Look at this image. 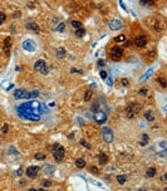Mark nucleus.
I'll use <instances>...</instances> for the list:
<instances>
[{"label": "nucleus", "instance_id": "obj_1", "mask_svg": "<svg viewBox=\"0 0 167 191\" xmlns=\"http://www.w3.org/2000/svg\"><path fill=\"white\" fill-rule=\"evenodd\" d=\"M18 113H32V115H47L48 113V107L44 103H40L35 99L28 101L25 103H23L22 106H19L16 108Z\"/></svg>", "mask_w": 167, "mask_h": 191}, {"label": "nucleus", "instance_id": "obj_2", "mask_svg": "<svg viewBox=\"0 0 167 191\" xmlns=\"http://www.w3.org/2000/svg\"><path fill=\"white\" fill-rule=\"evenodd\" d=\"M92 115H93V119L98 123V124H103L106 121H107V112H106V107L99 103V102H96L94 106L92 107Z\"/></svg>", "mask_w": 167, "mask_h": 191}, {"label": "nucleus", "instance_id": "obj_3", "mask_svg": "<svg viewBox=\"0 0 167 191\" xmlns=\"http://www.w3.org/2000/svg\"><path fill=\"white\" fill-rule=\"evenodd\" d=\"M39 96L38 91H25V89H15L14 91V97L16 99H28V98H35Z\"/></svg>", "mask_w": 167, "mask_h": 191}, {"label": "nucleus", "instance_id": "obj_4", "mask_svg": "<svg viewBox=\"0 0 167 191\" xmlns=\"http://www.w3.org/2000/svg\"><path fill=\"white\" fill-rule=\"evenodd\" d=\"M64 148L59 145V143H55L53 146V157L57 162H60L63 158H64Z\"/></svg>", "mask_w": 167, "mask_h": 191}, {"label": "nucleus", "instance_id": "obj_5", "mask_svg": "<svg viewBox=\"0 0 167 191\" xmlns=\"http://www.w3.org/2000/svg\"><path fill=\"white\" fill-rule=\"evenodd\" d=\"M102 137H103V141L106 143H111L113 141V138H114L113 131L109 127H103V130H102Z\"/></svg>", "mask_w": 167, "mask_h": 191}, {"label": "nucleus", "instance_id": "obj_6", "mask_svg": "<svg viewBox=\"0 0 167 191\" xmlns=\"http://www.w3.org/2000/svg\"><path fill=\"white\" fill-rule=\"evenodd\" d=\"M34 69L38 71V72H40L41 74H48V67H47V64H45V62L43 59H39V60L35 62Z\"/></svg>", "mask_w": 167, "mask_h": 191}, {"label": "nucleus", "instance_id": "obj_7", "mask_svg": "<svg viewBox=\"0 0 167 191\" xmlns=\"http://www.w3.org/2000/svg\"><path fill=\"white\" fill-rule=\"evenodd\" d=\"M122 55H123V49H122V48H119V47H113V48L111 49V58H112L114 62L119 60V59L122 58Z\"/></svg>", "mask_w": 167, "mask_h": 191}, {"label": "nucleus", "instance_id": "obj_8", "mask_svg": "<svg viewBox=\"0 0 167 191\" xmlns=\"http://www.w3.org/2000/svg\"><path fill=\"white\" fill-rule=\"evenodd\" d=\"M35 48H36V45H35V43H34L32 39H27V40L23 41V49H24V50L32 53V52L35 50Z\"/></svg>", "mask_w": 167, "mask_h": 191}, {"label": "nucleus", "instance_id": "obj_9", "mask_svg": "<svg viewBox=\"0 0 167 191\" xmlns=\"http://www.w3.org/2000/svg\"><path fill=\"white\" fill-rule=\"evenodd\" d=\"M108 27L112 30H119V29H122V22L119 19H112L108 22Z\"/></svg>", "mask_w": 167, "mask_h": 191}, {"label": "nucleus", "instance_id": "obj_10", "mask_svg": "<svg viewBox=\"0 0 167 191\" xmlns=\"http://www.w3.org/2000/svg\"><path fill=\"white\" fill-rule=\"evenodd\" d=\"M134 44H136L138 48H143V47L147 44V37H146V35H138L137 38L134 39Z\"/></svg>", "mask_w": 167, "mask_h": 191}, {"label": "nucleus", "instance_id": "obj_11", "mask_svg": "<svg viewBox=\"0 0 167 191\" xmlns=\"http://www.w3.org/2000/svg\"><path fill=\"white\" fill-rule=\"evenodd\" d=\"M38 171H39V167H36V166H30V167H28V168H27L25 174H27V176H28V177L34 179V177H36Z\"/></svg>", "mask_w": 167, "mask_h": 191}, {"label": "nucleus", "instance_id": "obj_12", "mask_svg": "<svg viewBox=\"0 0 167 191\" xmlns=\"http://www.w3.org/2000/svg\"><path fill=\"white\" fill-rule=\"evenodd\" d=\"M27 29H30V30H33V32H35V33H39V32H40V28H39L35 23H33V22L27 23Z\"/></svg>", "mask_w": 167, "mask_h": 191}, {"label": "nucleus", "instance_id": "obj_13", "mask_svg": "<svg viewBox=\"0 0 167 191\" xmlns=\"http://www.w3.org/2000/svg\"><path fill=\"white\" fill-rule=\"evenodd\" d=\"M10 44H11V38H10V37L5 38V40H4V52H5L6 54H8L9 50H10Z\"/></svg>", "mask_w": 167, "mask_h": 191}, {"label": "nucleus", "instance_id": "obj_14", "mask_svg": "<svg viewBox=\"0 0 167 191\" xmlns=\"http://www.w3.org/2000/svg\"><path fill=\"white\" fill-rule=\"evenodd\" d=\"M144 118H146L148 122H152V121L155 119V115H153V112H152V111H150V110H148V111H146V112H144Z\"/></svg>", "mask_w": 167, "mask_h": 191}, {"label": "nucleus", "instance_id": "obj_15", "mask_svg": "<svg viewBox=\"0 0 167 191\" xmlns=\"http://www.w3.org/2000/svg\"><path fill=\"white\" fill-rule=\"evenodd\" d=\"M107 161H108V157H107V155L103 152L99 153V163L100 165H104V163H107Z\"/></svg>", "mask_w": 167, "mask_h": 191}, {"label": "nucleus", "instance_id": "obj_16", "mask_svg": "<svg viewBox=\"0 0 167 191\" xmlns=\"http://www.w3.org/2000/svg\"><path fill=\"white\" fill-rule=\"evenodd\" d=\"M75 166H77L78 168H83V167L86 166V161H84L83 158H78V160L75 161Z\"/></svg>", "mask_w": 167, "mask_h": 191}, {"label": "nucleus", "instance_id": "obj_17", "mask_svg": "<svg viewBox=\"0 0 167 191\" xmlns=\"http://www.w3.org/2000/svg\"><path fill=\"white\" fill-rule=\"evenodd\" d=\"M146 175H147L148 177H153V176L156 175V168H155V167H150V168H147Z\"/></svg>", "mask_w": 167, "mask_h": 191}, {"label": "nucleus", "instance_id": "obj_18", "mask_svg": "<svg viewBox=\"0 0 167 191\" xmlns=\"http://www.w3.org/2000/svg\"><path fill=\"white\" fill-rule=\"evenodd\" d=\"M148 141H150L148 136H147L146 133H143V135H142V138H141V145H142V146H146V145L148 143Z\"/></svg>", "mask_w": 167, "mask_h": 191}, {"label": "nucleus", "instance_id": "obj_19", "mask_svg": "<svg viewBox=\"0 0 167 191\" xmlns=\"http://www.w3.org/2000/svg\"><path fill=\"white\" fill-rule=\"evenodd\" d=\"M117 181H118V184L123 185V184L127 181V176H124V175H118V176H117Z\"/></svg>", "mask_w": 167, "mask_h": 191}, {"label": "nucleus", "instance_id": "obj_20", "mask_svg": "<svg viewBox=\"0 0 167 191\" xmlns=\"http://www.w3.org/2000/svg\"><path fill=\"white\" fill-rule=\"evenodd\" d=\"M70 24H72V27L77 30V29H80L82 28V24H80V22H77V20H72L70 22Z\"/></svg>", "mask_w": 167, "mask_h": 191}, {"label": "nucleus", "instance_id": "obj_21", "mask_svg": "<svg viewBox=\"0 0 167 191\" xmlns=\"http://www.w3.org/2000/svg\"><path fill=\"white\" fill-rule=\"evenodd\" d=\"M152 72H153V68H151L150 71H147V73H144L143 76L141 77V80L143 82V80H146L147 78H150V77H151V74H152Z\"/></svg>", "mask_w": 167, "mask_h": 191}, {"label": "nucleus", "instance_id": "obj_22", "mask_svg": "<svg viewBox=\"0 0 167 191\" xmlns=\"http://www.w3.org/2000/svg\"><path fill=\"white\" fill-rule=\"evenodd\" d=\"M55 30H57V32H59V33L66 32V25H64V23H59V25H57Z\"/></svg>", "mask_w": 167, "mask_h": 191}, {"label": "nucleus", "instance_id": "obj_23", "mask_svg": "<svg viewBox=\"0 0 167 191\" xmlns=\"http://www.w3.org/2000/svg\"><path fill=\"white\" fill-rule=\"evenodd\" d=\"M64 55H66V49H64V48H58V49H57V57L62 58V57H64Z\"/></svg>", "mask_w": 167, "mask_h": 191}, {"label": "nucleus", "instance_id": "obj_24", "mask_svg": "<svg viewBox=\"0 0 167 191\" xmlns=\"http://www.w3.org/2000/svg\"><path fill=\"white\" fill-rule=\"evenodd\" d=\"M84 34H86V30H84L83 28H80V29H77V30H75V35H77L78 38H82Z\"/></svg>", "mask_w": 167, "mask_h": 191}, {"label": "nucleus", "instance_id": "obj_25", "mask_svg": "<svg viewBox=\"0 0 167 191\" xmlns=\"http://www.w3.org/2000/svg\"><path fill=\"white\" fill-rule=\"evenodd\" d=\"M44 171H45V174H53V172H54V167L48 165V166L44 167Z\"/></svg>", "mask_w": 167, "mask_h": 191}, {"label": "nucleus", "instance_id": "obj_26", "mask_svg": "<svg viewBox=\"0 0 167 191\" xmlns=\"http://www.w3.org/2000/svg\"><path fill=\"white\" fill-rule=\"evenodd\" d=\"M158 82H160V84H161V87H162V88H166L167 87L166 79H165L163 77H160V78H158Z\"/></svg>", "mask_w": 167, "mask_h": 191}, {"label": "nucleus", "instance_id": "obj_27", "mask_svg": "<svg viewBox=\"0 0 167 191\" xmlns=\"http://www.w3.org/2000/svg\"><path fill=\"white\" fill-rule=\"evenodd\" d=\"M91 97H92V91H87L86 94H84V101L88 102V101L91 99Z\"/></svg>", "mask_w": 167, "mask_h": 191}, {"label": "nucleus", "instance_id": "obj_28", "mask_svg": "<svg viewBox=\"0 0 167 191\" xmlns=\"http://www.w3.org/2000/svg\"><path fill=\"white\" fill-rule=\"evenodd\" d=\"M34 157H35L36 160H44V158H45V155H43V153H40V152H36L34 155Z\"/></svg>", "mask_w": 167, "mask_h": 191}, {"label": "nucleus", "instance_id": "obj_29", "mask_svg": "<svg viewBox=\"0 0 167 191\" xmlns=\"http://www.w3.org/2000/svg\"><path fill=\"white\" fill-rule=\"evenodd\" d=\"M157 145H158V147L161 150H166V141H160Z\"/></svg>", "mask_w": 167, "mask_h": 191}, {"label": "nucleus", "instance_id": "obj_30", "mask_svg": "<svg viewBox=\"0 0 167 191\" xmlns=\"http://www.w3.org/2000/svg\"><path fill=\"white\" fill-rule=\"evenodd\" d=\"M5 20H6V15H5L3 11H0V25H1Z\"/></svg>", "mask_w": 167, "mask_h": 191}, {"label": "nucleus", "instance_id": "obj_31", "mask_svg": "<svg viewBox=\"0 0 167 191\" xmlns=\"http://www.w3.org/2000/svg\"><path fill=\"white\" fill-rule=\"evenodd\" d=\"M116 41H119V43L126 41V37H124V35H118V37L116 38Z\"/></svg>", "mask_w": 167, "mask_h": 191}, {"label": "nucleus", "instance_id": "obj_32", "mask_svg": "<svg viewBox=\"0 0 167 191\" xmlns=\"http://www.w3.org/2000/svg\"><path fill=\"white\" fill-rule=\"evenodd\" d=\"M147 93H148V89H147V88L139 89V94H141V96H147Z\"/></svg>", "mask_w": 167, "mask_h": 191}, {"label": "nucleus", "instance_id": "obj_33", "mask_svg": "<svg viewBox=\"0 0 167 191\" xmlns=\"http://www.w3.org/2000/svg\"><path fill=\"white\" fill-rule=\"evenodd\" d=\"M107 77H108V73L106 71H100V78L102 79H107Z\"/></svg>", "mask_w": 167, "mask_h": 191}, {"label": "nucleus", "instance_id": "obj_34", "mask_svg": "<svg viewBox=\"0 0 167 191\" xmlns=\"http://www.w3.org/2000/svg\"><path fill=\"white\" fill-rule=\"evenodd\" d=\"M107 83H108V86H112V84H113V79H112V77H111L109 73H108V77H107Z\"/></svg>", "mask_w": 167, "mask_h": 191}, {"label": "nucleus", "instance_id": "obj_35", "mask_svg": "<svg viewBox=\"0 0 167 191\" xmlns=\"http://www.w3.org/2000/svg\"><path fill=\"white\" fill-rule=\"evenodd\" d=\"M8 130H9V126H8V124H4V126L1 127V132H3V133H6Z\"/></svg>", "mask_w": 167, "mask_h": 191}, {"label": "nucleus", "instance_id": "obj_36", "mask_svg": "<svg viewBox=\"0 0 167 191\" xmlns=\"http://www.w3.org/2000/svg\"><path fill=\"white\" fill-rule=\"evenodd\" d=\"M50 185H52V182H50V181H48V180H44V181H43V186H45V187H49Z\"/></svg>", "mask_w": 167, "mask_h": 191}, {"label": "nucleus", "instance_id": "obj_37", "mask_svg": "<svg viewBox=\"0 0 167 191\" xmlns=\"http://www.w3.org/2000/svg\"><path fill=\"white\" fill-rule=\"evenodd\" d=\"M80 143H82V145H83L84 147H87V148H89V147H91V146H89V145H88V143H87V142L84 141V140H80Z\"/></svg>", "mask_w": 167, "mask_h": 191}, {"label": "nucleus", "instance_id": "obj_38", "mask_svg": "<svg viewBox=\"0 0 167 191\" xmlns=\"http://www.w3.org/2000/svg\"><path fill=\"white\" fill-rule=\"evenodd\" d=\"M141 4H143V5H147V4H148V5H151V4H153V3H152V1H146V0H141Z\"/></svg>", "mask_w": 167, "mask_h": 191}, {"label": "nucleus", "instance_id": "obj_39", "mask_svg": "<svg viewBox=\"0 0 167 191\" xmlns=\"http://www.w3.org/2000/svg\"><path fill=\"white\" fill-rule=\"evenodd\" d=\"M122 84H123V86H128V79L123 78V79H122Z\"/></svg>", "mask_w": 167, "mask_h": 191}, {"label": "nucleus", "instance_id": "obj_40", "mask_svg": "<svg viewBox=\"0 0 167 191\" xmlns=\"http://www.w3.org/2000/svg\"><path fill=\"white\" fill-rule=\"evenodd\" d=\"M166 151L167 150H161V151L158 152V155H161V156H163V157H165V156H166Z\"/></svg>", "mask_w": 167, "mask_h": 191}, {"label": "nucleus", "instance_id": "obj_41", "mask_svg": "<svg viewBox=\"0 0 167 191\" xmlns=\"http://www.w3.org/2000/svg\"><path fill=\"white\" fill-rule=\"evenodd\" d=\"M91 171H92L93 174H98V170H97L94 166H93V167H91Z\"/></svg>", "mask_w": 167, "mask_h": 191}, {"label": "nucleus", "instance_id": "obj_42", "mask_svg": "<svg viewBox=\"0 0 167 191\" xmlns=\"http://www.w3.org/2000/svg\"><path fill=\"white\" fill-rule=\"evenodd\" d=\"M98 64H99L100 67H102V66H104V60H103V59H100V60H99V63H98Z\"/></svg>", "mask_w": 167, "mask_h": 191}, {"label": "nucleus", "instance_id": "obj_43", "mask_svg": "<svg viewBox=\"0 0 167 191\" xmlns=\"http://www.w3.org/2000/svg\"><path fill=\"white\" fill-rule=\"evenodd\" d=\"M119 4H121V6H122V8H123V9H124V10H127V8H126V5H124V4H123V3H122V1H121V3H119Z\"/></svg>", "mask_w": 167, "mask_h": 191}, {"label": "nucleus", "instance_id": "obj_44", "mask_svg": "<svg viewBox=\"0 0 167 191\" xmlns=\"http://www.w3.org/2000/svg\"><path fill=\"white\" fill-rule=\"evenodd\" d=\"M16 175H18V176H19V175H22V168H19V170H18V172H16Z\"/></svg>", "mask_w": 167, "mask_h": 191}, {"label": "nucleus", "instance_id": "obj_45", "mask_svg": "<svg viewBox=\"0 0 167 191\" xmlns=\"http://www.w3.org/2000/svg\"><path fill=\"white\" fill-rule=\"evenodd\" d=\"M19 15H20V13H15V14H14V18H16V16H19Z\"/></svg>", "mask_w": 167, "mask_h": 191}, {"label": "nucleus", "instance_id": "obj_46", "mask_svg": "<svg viewBox=\"0 0 167 191\" xmlns=\"http://www.w3.org/2000/svg\"><path fill=\"white\" fill-rule=\"evenodd\" d=\"M29 191H38V190H35V189H30Z\"/></svg>", "mask_w": 167, "mask_h": 191}, {"label": "nucleus", "instance_id": "obj_47", "mask_svg": "<svg viewBox=\"0 0 167 191\" xmlns=\"http://www.w3.org/2000/svg\"><path fill=\"white\" fill-rule=\"evenodd\" d=\"M38 191H45V190H38Z\"/></svg>", "mask_w": 167, "mask_h": 191}]
</instances>
